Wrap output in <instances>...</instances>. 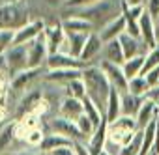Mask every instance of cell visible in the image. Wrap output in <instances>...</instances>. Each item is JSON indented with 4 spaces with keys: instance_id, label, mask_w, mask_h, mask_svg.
<instances>
[{
    "instance_id": "cell-14",
    "label": "cell",
    "mask_w": 159,
    "mask_h": 155,
    "mask_svg": "<svg viewBox=\"0 0 159 155\" xmlns=\"http://www.w3.org/2000/svg\"><path fill=\"white\" fill-rule=\"evenodd\" d=\"M45 36V41H47V47H49V54H54V52H60L66 43V30L62 28V24H54V26H49L45 28L43 32Z\"/></svg>"
},
{
    "instance_id": "cell-23",
    "label": "cell",
    "mask_w": 159,
    "mask_h": 155,
    "mask_svg": "<svg viewBox=\"0 0 159 155\" xmlns=\"http://www.w3.org/2000/svg\"><path fill=\"white\" fill-rule=\"evenodd\" d=\"M157 114H159L157 105H155L153 101H150V99H144V103H142V107H140V110H139V114H137V118H135V120H137L139 129H140V131H144V129H146V125L157 118Z\"/></svg>"
},
{
    "instance_id": "cell-40",
    "label": "cell",
    "mask_w": 159,
    "mask_h": 155,
    "mask_svg": "<svg viewBox=\"0 0 159 155\" xmlns=\"http://www.w3.org/2000/svg\"><path fill=\"white\" fill-rule=\"evenodd\" d=\"M144 99L153 101V103L157 105V108H159V84H157V86H153V88H150V90H148V94L144 95Z\"/></svg>"
},
{
    "instance_id": "cell-22",
    "label": "cell",
    "mask_w": 159,
    "mask_h": 155,
    "mask_svg": "<svg viewBox=\"0 0 159 155\" xmlns=\"http://www.w3.org/2000/svg\"><path fill=\"white\" fill-rule=\"evenodd\" d=\"M69 146H73V140H69V138H66V136H62L58 133H49V135H45L39 149L49 155V153H52V151H56L60 148H69Z\"/></svg>"
},
{
    "instance_id": "cell-37",
    "label": "cell",
    "mask_w": 159,
    "mask_h": 155,
    "mask_svg": "<svg viewBox=\"0 0 159 155\" xmlns=\"http://www.w3.org/2000/svg\"><path fill=\"white\" fill-rule=\"evenodd\" d=\"M96 2H99V0H66V6L73 8V10H81V8H88Z\"/></svg>"
},
{
    "instance_id": "cell-9",
    "label": "cell",
    "mask_w": 159,
    "mask_h": 155,
    "mask_svg": "<svg viewBox=\"0 0 159 155\" xmlns=\"http://www.w3.org/2000/svg\"><path fill=\"white\" fill-rule=\"evenodd\" d=\"M49 67V71L52 69H84V62H81L79 58L71 56L69 52H54L49 54V60L45 64Z\"/></svg>"
},
{
    "instance_id": "cell-30",
    "label": "cell",
    "mask_w": 159,
    "mask_h": 155,
    "mask_svg": "<svg viewBox=\"0 0 159 155\" xmlns=\"http://www.w3.org/2000/svg\"><path fill=\"white\" fill-rule=\"evenodd\" d=\"M150 90V84L146 81V77H135V79L129 81V86H127V92L133 94V95H139V97H144Z\"/></svg>"
},
{
    "instance_id": "cell-29",
    "label": "cell",
    "mask_w": 159,
    "mask_h": 155,
    "mask_svg": "<svg viewBox=\"0 0 159 155\" xmlns=\"http://www.w3.org/2000/svg\"><path fill=\"white\" fill-rule=\"evenodd\" d=\"M15 138H17V120L6 123L0 129V155H4V151L11 146Z\"/></svg>"
},
{
    "instance_id": "cell-28",
    "label": "cell",
    "mask_w": 159,
    "mask_h": 155,
    "mask_svg": "<svg viewBox=\"0 0 159 155\" xmlns=\"http://www.w3.org/2000/svg\"><path fill=\"white\" fill-rule=\"evenodd\" d=\"M144 60H146V54H139V56L129 58V60L124 62L122 69H124V73H125V77H127V81H131V79H135V77H140V75H142Z\"/></svg>"
},
{
    "instance_id": "cell-34",
    "label": "cell",
    "mask_w": 159,
    "mask_h": 155,
    "mask_svg": "<svg viewBox=\"0 0 159 155\" xmlns=\"http://www.w3.org/2000/svg\"><path fill=\"white\" fill-rule=\"evenodd\" d=\"M43 138H45L43 131H41L39 127H34V129H28V133H26V136H25V142H26L28 146H32V148H39L41 142H43Z\"/></svg>"
},
{
    "instance_id": "cell-5",
    "label": "cell",
    "mask_w": 159,
    "mask_h": 155,
    "mask_svg": "<svg viewBox=\"0 0 159 155\" xmlns=\"http://www.w3.org/2000/svg\"><path fill=\"white\" fill-rule=\"evenodd\" d=\"M4 64L11 77L28 69V45H11L4 52Z\"/></svg>"
},
{
    "instance_id": "cell-32",
    "label": "cell",
    "mask_w": 159,
    "mask_h": 155,
    "mask_svg": "<svg viewBox=\"0 0 159 155\" xmlns=\"http://www.w3.org/2000/svg\"><path fill=\"white\" fill-rule=\"evenodd\" d=\"M155 67H159V45L146 52V60H144V67H142V75L140 77H146Z\"/></svg>"
},
{
    "instance_id": "cell-36",
    "label": "cell",
    "mask_w": 159,
    "mask_h": 155,
    "mask_svg": "<svg viewBox=\"0 0 159 155\" xmlns=\"http://www.w3.org/2000/svg\"><path fill=\"white\" fill-rule=\"evenodd\" d=\"M15 30H0V54H4L13 45Z\"/></svg>"
},
{
    "instance_id": "cell-44",
    "label": "cell",
    "mask_w": 159,
    "mask_h": 155,
    "mask_svg": "<svg viewBox=\"0 0 159 155\" xmlns=\"http://www.w3.org/2000/svg\"><path fill=\"white\" fill-rule=\"evenodd\" d=\"M45 2L49 4V6H62V4H66V0H45Z\"/></svg>"
},
{
    "instance_id": "cell-7",
    "label": "cell",
    "mask_w": 159,
    "mask_h": 155,
    "mask_svg": "<svg viewBox=\"0 0 159 155\" xmlns=\"http://www.w3.org/2000/svg\"><path fill=\"white\" fill-rule=\"evenodd\" d=\"M51 129H52V133H58V135L73 140V142H86V138L83 136V133L77 127V122H73V120H67V118H62V116L52 118L51 120Z\"/></svg>"
},
{
    "instance_id": "cell-48",
    "label": "cell",
    "mask_w": 159,
    "mask_h": 155,
    "mask_svg": "<svg viewBox=\"0 0 159 155\" xmlns=\"http://www.w3.org/2000/svg\"><path fill=\"white\" fill-rule=\"evenodd\" d=\"M8 2L10 4H15V2H21V0H8Z\"/></svg>"
},
{
    "instance_id": "cell-17",
    "label": "cell",
    "mask_w": 159,
    "mask_h": 155,
    "mask_svg": "<svg viewBox=\"0 0 159 155\" xmlns=\"http://www.w3.org/2000/svg\"><path fill=\"white\" fill-rule=\"evenodd\" d=\"M84 114V105L83 99H75V97H64L60 103V116L77 122Z\"/></svg>"
},
{
    "instance_id": "cell-19",
    "label": "cell",
    "mask_w": 159,
    "mask_h": 155,
    "mask_svg": "<svg viewBox=\"0 0 159 155\" xmlns=\"http://www.w3.org/2000/svg\"><path fill=\"white\" fill-rule=\"evenodd\" d=\"M118 39H120V43H122V49H124V56H125V60H129V58H135V56H139V54H146V52H148V49L144 47V43H142L140 39H137V38L129 36V34H122Z\"/></svg>"
},
{
    "instance_id": "cell-4",
    "label": "cell",
    "mask_w": 159,
    "mask_h": 155,
    "mask_svg": "<svg viewBox=\"0 0 159 155\" xmlns=\"http://www.w3.org/2000/svg\"><path fill=\"white\" fill-rule=\"evenodd\" d=\"M139 125H137V120L131 118V116H120L116 122L109 123V133H107V138L118 146H125L131 142V138L139 133Z\"/></svg>"
},
{
    "instance_id": "cell-49",
    "label": "cell",
    "mask_w": 159,
    "mask_h": 155,
    "mask_svg": "<svg viewBox=\"0 0 159 155\" xmlns=\"http://www.w3.org/2000/svg\"><path fill=\"white\" fill-rule=\"evenodd\" d=\"M150 155H155V153H150Z\"/></svg>"
},
{
    "instance_id": "cell-21",
    "label": "cell",
    "mask_w": 159,
    "mask_h": 155,
    "mask_svg": "<svg viewBox=\"0 0 159 155\" xmlns=\"http://www.w3.org/2000/svg\"><path fill=\"white\" fill-rule=\"evenodd\" d=\"M103 47H105V43H103V39L99 38V34H98V32H92V34L88 36V39H86L84 49H83L81 62H84V65H86V62H92V60L103 51Z\"/></svg>"
},
{
    "instance_id": "cell-41",
    "label": "cell",
    "mask_w": 159,
    "mask_h": 155,
    "mask_svg": "<svg viewBox=\"0 0 159 155\" xmlns=\"http://www.w3.org/2000/svg\"><path fill=\"white\" fill-rule=\"evenodd\" d=\"M49 155H75V149H73V146H69V148H60V149H56V151H52V153H49Z\"/></svg>"
},
{
    "instance_id": "cell-1",
    "label": "cell",
    "mask_w": 159,
    "mask_h": 155,
    "mask_svg": "<svg viewBox=\"0 0 159 155\" xmlns=\"http://www.w3.org/2000/svg\"><path fill=\"white\" fill-rule=\"evenodd\" d=\"M83 82H84V88H86V95L105 112V107H107V101H109V95H111V82L107 79V75L103 71L101 65H86L83 69Z\"/></svg>"
},
{
    "instance_id": "cell-31",
    "label": "cell",
    "mask_w": 159,
    "mask_h": 155,
    "mask_svg": "<svg viewBox=\"0 0 159 155\" xmlns=\"http://www.w3.org/2000/svg\"><path fill=\"white\" fill-rule=\"evenodd\" d=\"M66 97H75V99H84L86 97V88L83 79H77L66 84Z\"/></svg>"
},
{
    "instance_id": "cell-27",
    "label": "cell",
    "mask_w": 159,
    "mask_h": 155,
    "mask_svg": "<svg viewBox=\"0 0 159 155\" xmlns=\"http://www.w3.org/2000/svg\"><path fill=\"white\" fill-rule=\"evenodd\" d=\"M90 34H66V39H67V51L71 56L81 60V54H83V49L86 45V39H88Z\"/></svg>"
},
{
    "instance_id": "cell-38",
    "label": "cell",
    "mask_w": 159,
    "mask_h": 155,
    "mask_svg": "<svg viewBox=\"0 0 159 155\" xmlns=\"http://www.w3.org/2000/svg\"><path fill=\"white\" fill-rule=\"evenodd\" d=\"M146 11L153 17V21L159 17V0H148L146 2Z\"/></svg>"
},
{
    "instance_id": "cell-11",
    "label": "cell",
    "mask_w": 159,
    "mask_h": 155,
    "mask_svg": "<svg viewBox=\"0 0 159 155\" xmlns=\"http://www.w3.org/2000/svg\"><path fill=\"white\" fill-rule=\"evenodd\" d=\"M41 92L39 90H30V92H26L23 97H21V101H19V105H17V108H15V120L17 122H21L25 116H28V114H32L34 110H36V107L41 103Z\"/></svg>"
},
{
    "instance_id": "cell-35",
    "label": "cell",
    "mask_w": 159,
    "mask_h": 155,
    "mask_svg": "<svg viewBox=\"0 0 159 155\" xmlns=\"http://www.w3.org/2000/svg\"><path fill=\"white\" fill-rule=\"evenodd\" d=\"M10 84H11V77H8L2 69H0V107H4V103L8 99Z\"/></svg>"
},
{
    "instance_id": "cell-33",
    "label": "cell",
    "mask_w": 159,
    "mask_h": 155,
    "mask_svg": "<svg viewBox=\"0 0 159 155\" xmlns=\"http://www.w3.org/2000/svg\"><path fill=\"white\" fill-rule=\"evenodd\" d=\"M77 127H79V131L83 133V136L86 138V142H88V140L92 138V135L96 133V127H94V123L88 120V116H86V114H83L81 118L77 120Z\"/></svg>"
},
{
    "instance_id": "cell-25",
    "label": "cell",
    "mask_w": 159,
    "mask_h": 155,
    "mask_svg": "<svg viewBox=\"0 0 159 155\" xmlns=\"http://www.w3.org/2000/svg\"><path fill=\"white\" fill-rule=\"evenodd\" d=\"M103 52H105V60H103V62L116 64V65H124V62H125V56H124V49H122V43H120V39H112V41L105 43V47H103Z\"/></svg>"
},
{
    "instance_id": "cell-47",
    "label": "cell",
    "mask_w": 159,
    "mask_h": 155,
    "mask_svg": "<svg viewBox=\"0 0 159 155\" xmlns=\"http://www.w3.org/2000/svg\"><path fill=\"white\" fill-rule=\"evenodd\" d=\"M99 155H111V153H109V151H107V149H103V151H101V153H99Z\"/></svg>"
},
{
    "instance_id": "cell-24",
    "label": "cell",
    "mask_w": 159,
    "mask_h": 155,
    "mask_svg": "<svg viewBox=\"0 0 159 155\" xmlns=\"http://www.w3.org/2000/svg\"><path fill=\"white\" fill-rule=\"evenodd\" d=\"M120 116H122V94L116 88H112L109 101H107V107H105V118L109 120V123H112Z\"/></svg>"
},
{
    "instance_id": "cell-18",
    "label": "cell",
    "mask_w": 159,
    "mask_h": 155,
    "mask_svg": "<svg viewBox=\"0 0 159 155\" xmlns=\"http://www.w3.org/2000/svg\"><path fill=\"white\" fill-rule=\"evenodd\" d=\"M107 133H109V120H107V118H103L101 125L96 129V133L92 135V138L86 142V146H88V149H90V153H92V155H99V153L105 149Z\"/></svg>"
},
{
    "instance_id": "cell-26",
    "label": "cell",
    "mask_w": 159,
    "mask_h": 155,
    "mask_svg": "<svg viewBox=\"0 0 159 155\" xmlns=\"http://www.w3.org/2000/svg\"><path fill=\"white\" fill-rule=\"evenodd\" d=\"M142 103H144V97L133 95V94H129V92L122 94V116L137 118V114H139Z\"/></svg>"
},
{
    "instance_id": "cell-42",
    "label": "cell",
    "mask_w": 159,
    "mask_h": 155,
    "mask_svg": "<svg viewBox=\"0 0 159 155\" xmlns=\"http://www.w3.org/2000/svg\"><path fill=\"white\" fill-rule=\"evenodd\" d=\"M8 118H10V114H8V108L6 107H0V125H6V123H10L8 122Z\"/></svg>"
},
{
    "instance_id": "cell-16",
    "label": "cell",
    "mask_w": 159,
    "mask_h": 155,
    "mask_svg": "<svg viewBox=\"0 0 159 155\" xmlns=\"http://www.w3.org/2000/svg\"><path fill=\"white\" fill-rule=\"evenodd\" d=\"M62 28L66 30V34H92V32H96V26L90 23V21H86V19H81V17H75V15H71V17H66V19H62Z\"/></svg>"
},
{
    "instance_id": "cell-46",
    "label": "cell",
    "mask_w": 159,
    "mask_h": 155,
    "mask_svg": "<svg viewBox=\"0 0 159 155\" xmlns=\"http://www.w3.org/2000/svg\"><path fill=\"white\" fill-rule=\"evenodd\" d=\"M8 155H36L32 151H17V153H8Z\"/></svg>"
},
{
    "instance_id": "cell-20",
    "label": "cell",
    "mask_w": 159,
    "mask_h": 155,
    "mask_svg": "<svg viewBox=\"0 0 159 155\" xmlns=\"http://www.w3.org/2000/svg\"><path fill=\"white\" fill-rule=\"evenodd\" d=\"M83 77V69H52V71H47L43 79L49 81V82H62L64 86L71 81H77Z\"/></svg>"
},
{
    "instance_id": "cell-6",
    "label": "cell",
    "mask_w": 159,
    "mask_h": 155,
    "mask_svg": "<svg viewBox=\"0 0 159 155\" xmlns=\"http://www.w3.org/2000/svg\"><path fill=\"white\" fill-rule=\"evenodd\" d=\"M47 60H49V47H47L45 36L41 34L32 43H28V67L41 69V65L47 64Z\"/></svg>"
},
{
    "instance_id": "cell-15",
    "label": "cell",
    "mask_w": 159,
    "mask_h": 155,
    "mask_svg": "<svg viewBox=\"0 0 159 155\" xmlns=\"http://www.w3.org/2000/svg\"><path fill=\"white\" fill-rule=\"evenodd\" d=\"M39 71L41 69H32V67H28V69H25V71H21V73H17L15 77H11V84H10V92H13V94H19V92H23V90H26L38 77H39Z\"/></svg>"
},
{
    "instance_id": "cell-3",
    "label": "cell",
    "mask_w": 159,
    "mask_h": 155,
    "mask_svg": "<svg viewBox=\"0 0 159 155\" xmlns=\"http://www.w3.org/2000/svg\"><path fill=\"white\" fill-rule=\"evenodd\" d=\"M28 23H30V13L25 4L6 2L0 6V30H19Z\"/></svg>"
},
{
    "instance_id": "cell-10",
    "label": "cell",
    "mask_w": 159,
    "mask_h": 155,
    "mask_svg": "<svg viewBox=\"0 0 159 155\" xmlns=\"http://www.w3.org/2000/svg\"><path fill=\"white\" fill-rule=\"evenodd\" d=\"M101 67L107 75V79L111 82L112 88H116L120 94H125L127 92V86H129V81L122 69V65H116V64H109V62H101Z\"/></svg>"
},
{
    "instance_id": "cell-39",
    "label": "cell",
    "mask_w": 159,
    "mask_h": 155,
    "mask_svg": "<svg viewBox=\"0 0 159 155\" xmlns=\"http://www.w3.org/2000/svg\"><path fill=\"white\" fill-rule=\"evenodd\" d=\"M73 149H75V155H92L86 142H73Z\"/></svg>"
},
{
    "instance_id": "cell-2",
    "label": "cell",
    "mask_w": 159,
    "mask_h": 155,
    "mask_svg": "<svg viewBox=\"0 0 159 155\" xmlns=\"http://www.w3.org/2000/svg\"><path fill=\"white\" fill-rule=\"evenodd\" d=\"M122 6H124V0H99V2H96L88 8L77 10L75 17L90 21L96 26V32H98L101 26H105L112 19L122 15Z\"/></svg>"
},
{
    "instance_id": "cell-13",
    "label": "cell",
    "mask_w": 159,
    "mask_h": 155,
    "mask_svg": "<svg viewBox=\"0 0 159 155\" xmlns=\"http://www.w3.org/2000/svg\"><path fill=\"white\" fill-rule=\"evenodd\" d=\"M99 38L103 39V43H109L112 39H118L122 34H125V17L118 15L116 19H112L111 23H107L105 26H101L98 30Z\"/></svg>"
},
{
    "instance_id": "cell-8",
    "label": "cell",
    "mask_w": 159,
    "mask_h": 155,
    "mask_svg": "<svg viewBox=\"0 0 159 155\" xmlns=\"http://www.w3.org/2000/svg\"><path fill=\"white\" fill-rule=\"evenodd\" d=\"M45 32V23L43 21H30L26 26L15 30V38H13V45H28L32 43L36 38H39Z\"/></svg>"
},
{
    "instance_id": "cell-43",
    "label": "cell",
    "mask_w": 159,
    "mask_h": 155,
    "mask_svg": "<svg viewBox=\"0 0 159 155\" xmlns=\"http://www.w3.org/2000/svg\"><path fill=\"white\" fill-rule=\"evenodd\" d=\"M144 2H148V0H125L127 6H144Z\"/></svg>"
},
{
    "instance_id": "cell-12",
    "label": "cell",
    "mask_w": 159,
    "mask_h": 155,
    "mask_svg": "<svg viewBox=\"0 0 159 155\" xmlns=\"http://www.w3.org/2000/svg\"><path fill=\"white\" fill-rule=\"evenodd\" d=\"M139 26H140V41L144 43V47L148 51L157 47V41H155V21H153V17L148 11H144V15L140 17Z\"/></svg>"
},
{
    "instance_id": "cell-45",
    "label": "cell",
    "mask_w": 159,
    "mask_h": 155,
    "mask_svg": "<svg viewBox=\"0 0 159 155\" xmlns=\"http://www.w3.org/2000/svg\"><path fill=\"white\" fill-rule=\"evenodd\" d=\"M155 41H157V45H159V17L155 19Z\"/></svg>"
}]
</instances>
